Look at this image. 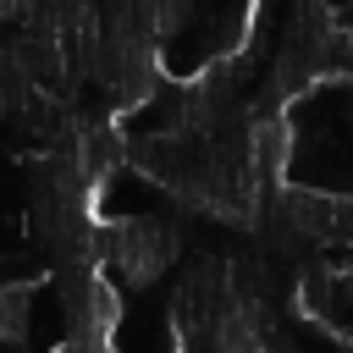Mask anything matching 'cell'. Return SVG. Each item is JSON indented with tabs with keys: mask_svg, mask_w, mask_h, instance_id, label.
Listing matches in <instances>:
<instances>
[{
	"mask_svg": "<svg viewBox=\"0 0 353 353\" xmlns=\"http://www.w3.org/2000/svg\"><path fill=\"white\" fill-rule=\"evenodd\" d=\"M28 331V281H0V342H22Z\"/></svg>",
	"mask_w": 353,
	"mask_h": 353,
	"instance_id": "6da1fadb",
	"label": "cell"
}]
</instances>
